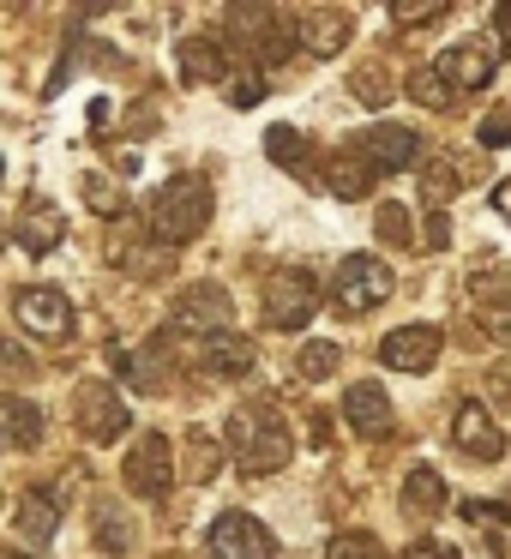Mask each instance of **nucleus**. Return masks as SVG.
Here are the masks:
<instances>
[{"mask_svg":"<svg viewBox=\"0 0 511 559\" xmlns=\"http://www.w3.org/2000/svg\"><path fill=\"white\" fill-rule=\"evenodd\" d=\"M223 451L235 457L241 475H271V469H283V463L295 457V439H289V427H283L277 409L253 403V409L229 415V427H223Z\"/></svg>","mask_w":511,"mask_h":559,"instance_id":"f257e3e1","label":"nucleus"},{"mask_svg":"<svg viewBox=\"0 0 511 559\" xmlns=\"http://www.w3.org/2000/svg\"><path fill=\"white\" fill-rule=\"evenodd\" d=\"M205 223H211V187L199 181V175H175V181L151 199V235H157L163 247L199 241Z\"/></svg>","mask_w":511,"mask_h":559,"instance_id":"f03ea898","label":"nucleus"},{"mask_svg":"<svg viewBox=\"0 0 511 559\" xmlns=\"http://www.w3.org/2000/svg\"><path fill=\"white\" fill-rule=\"evenodd\" d=\"M229 31L259 67H283L295 55V19L277 13V7H229Z\"/></svg>","mask_w":511,"mask_h":559,"instance_id":"7ed1b4c3","label":"nucleus"},{"mask_svg":"<svg viewBox=\"0 0 511 559\" xmlns=\"http://www.w3.org/2000/svg\"><path fill=\"white\" fill-rule=\"evenodd\" d=\"M391 289H397V277H391V265L385 259H373V253H349L337 265V283H331V301L343 307V313H373V307H385L391 301Z\"/></svg>","mask_w":511,"mask_h":559,"instance_id":"20e7f679","label":"nucleus"},{"mask_svg":"<svg viewBox=\"0 0 511 559\" xmlns=\"http://www.w3.org/2000/svg\"><path fill=\"white\" fill-rule=\"evenodd\" d=\"M73 421H79V433H85L91 445H115V439L133 427V415H127V397L109 385V379H85V385L73 391Z\"/></svg>","mask_w":511,"mask_h":559,"instance_id":"39448f33","label":"nucleus"},{"mask_svg":"<svg viewBox=\"0 0 511 559\" xmlns=\"http://www.w3.org/2000/svg\"><path fill=\"white\" fill-rule=\"evenodd\" d=\"M121 475H127V487H133L139 499H163L175 487V445H169V433H139L133 445H127V463H121Z\"/></svg>","mask_w":511,"mask_h":559,"instance_id":"423d86ee","label":"nucleus"},{"mask_svg":"<svg viewBox=\"0 0 511 559\" xmlns=\"http://www.w3.org/2000/svg\"><path fill=\"white\" fill-rule=\"evenodd\" d=\"M319 307V283L307 271H277L265 283V325L271 331H301Z\"/></svg>","mask_w":511,"mask_h":559,"instance_id":"0eeeda50","label":"nucleus"},{"mask_svg":"<svg viewBox=\"0 0 511 559\" xmlns=\"http://www.w3.org/2000/svg\"><path fill=\"white\" fill-rule=\"evenodd\" d=\"M211 559H277V542L253 511H223L211 518Z\"/></svg>","mask_w":511,"mask_h":559,"instance_id":"6e6552de","label":"nucleus"},{"mask_svg":"<svg viewBox=\"0 0 511 559\" xmlns=\"http://www.w3.org/2000/svg\"><path fill=\"white\" fill-rule=\"evenodd\" d=\"M13 319L37 343H67L73 337V301H67L61 289H19L13 295Z\"/></svg>","mask_w":511,"mask_h":559,"instance_id":"1a4fd4ad","label":"nucleus"},{"mask_svg":"<svg viewBox=\"0 0 511 559\" xmlns=\"http://www.w3.org/2000/svg\"><path fill=\"white\" fill-rule=\"evenodd\" d=\"M229 289L223 283H187L181 295H175V331H193V337H217V331H229Z\"/></svg>","mask_w":511,"mask_h":559,"instance_id":"9d476101","label":"nucleus"},{"mask_svg":"<svg viewBox=\"0 0 511 559\" xmlns=\"http://www.w3.org/2000/svg\"><path fill=\"white\" fill-rule=\"evenodd\" d=\"M355 157L367 163V169L373 175H403V169H415V163H421V139L409 133V127H373V133H361L355 139Z\"/></svg>","mask_w":511,"mask_h":559,"instance_id":"9b49d317","label":"nucleus"},{"mask_svg":"<svg viewBox=\"0 0 511 559\" xmlns=\"http://www.w3.org/2000/svg\"><path fill=\"white\" fill-rule=\"evenodd\" d=\"M439 325H397L385 331V343H379V361L397 367V373H427V367L439 361Z\"/></svg>","mask_w":511,"mask_h":559,"instance_id":"f8f14e48","label":"nucleus"},{"mask_svg":"<svg viewBox=\"0 0 511 559\" xmlns=\"http://www.w3.org/2000/svg\"><path fill=\"white\" fill-rule=\"evenodd\" d=\"M451 439H457V451L475 457V463H494L499 451H506V433L494 427V415H487L482 403H457V415H451Z\"/></svg>","mask_w":511,"mask_h":559,"instance_id":"ddd939ff","label":"nucleus"},{"mask_svg":"<svg viewBox=\"0 0 511 559\" xmlns=\"http://www.w3.org/2000/svg\"><path fill=\"white\" fill-rule=\"evenodd\" d=\"M433 73L445 91H482L494 79V49L487 43H457V49H445L433 61Z\"/></svg>","mask_w":511,"mask_h":559,"instance_id":"4468645a","label":"nucleus"},{"mask_svg":"<svg viewBox=\"0 0 511 559\" xmlns=\"http://www.w3.org/2000/svg\"><path fill=\"white\" fill-rule=\"evenodd\" d=\"M343 421H349L361 439H385L391 427H397V415H391V397H385V391L367 379V385H349V391H343Z\"/></svg>","mask_w":511,"mask_h":559,"instance_id":"2eb2a0df","label":"nucleus"},{"mask_svg":"<svg viewBox=\"0 0 511 559\" xmlns=\"http://www.w3.org/2000/svg\"><path fill=\"white\" fill-rule=\"evenodd\" d=\"M61 235H67V217L49 205V199H31V205L19 211V229H13V241L25 247L31 259L55 253V247H61Z\"/></svg>","mask_w":511,"mask_h":559,"instance_id":"dca6fc26","label":"nucleus"},{"mask_svg":"<svg viewBox=\"0 0 511 559\" xmlns=\"http://www.w3.org/2000/svg\"><path fill=\"white\" fill-rule=\"evenodd\" d=\"M403 518H415V523H427V518H439V506H445V481H439V469H427V463H415L409 475H403Z\"/></svg>","mask_w":511,"mask_h":559,"instance_id":"f3484780","label":"nucleus"},{"mask_svg":"<svg viewBox=\"0 0 511 559\" xmlns=\"http://www.w3.org/2000/svg\"><path fill=\"white\" fill-rule=\"evenodd\" d=\"M43 439V409L25 397H0V445L7 451H31Z\"/></svg>","mask_w":511,"mask_h":559,"instance_id":"a211bd4d","label":"nucleus"},{"mask_svg":"<svg viewBox=\"0 0 511 559\" xmlns=\"http://www.w3.org/2000/svg\"><path fill=\"white\" fill-rule=\"evenodd\" d=\"M115 367H121L127 379H133L139 391H163L169 385V349H163V337L151 343V349H115Z\"/></svg>","mask_w":511,"mask_h":559,"instance_id":"6ab92c4d","label":"nucleus"},{"mask_svg":"<svg viewBox=\"0 0 511 559\" xmlns=\"http://www.w3.org/2000/svg\"><path fill=\"white\" fill-rule=\"evenodd\" d=\"M343 37H349V13H343V7H313V13H301V43L313 55H337Z\"/></svg>","mask_w":511,"mask_h":559,"instance_id":"aec40b11","label":"nucleus"},{"mask_svg":"<svg viewBox=\"0 0 511 559\" xmlns=\"http://www.w3.org/2000/svg\"><path fill=\"white\" fill-rule=\"evenodd\" d=\"M205 367L223 373V379L253 373V343H247L241 331H217V337H205Z\"/></svg>","mask_w":511,"mask_h":559,"instance_id":"412c9836","label":"nucleus"},{"mask_svg":"<svg viewBox=\"0 0 511 559\" xmlns=\"http://www.w3.org/2000/svg\"><path fill=\"white\" fill-rule=\"evenodd\" d=\"M229 73V49L211 37H187L181 43V79L187 85H205V79H223Z\"/></svg>","mask_w":511,"mask_h":559,"instance_id":"4be33fe9","label":"nucleus"},{"mask_svg":"<svg viewBox=\"0 0 511 559\" xmlns=\"http://www.w3.org/2000/svg\"><path fill=\"white\" fill-rule=\"evenodd\" d=\"M19 530H25L31 547H49L55 530H61V506H55L49 493H25L19 499Z\"/></svg>","mask_w":511,"mask_h":559,"instance_id":"5701e85b","label":"nucleus"},{"mask_svg":"<svg viewBox=\"0 0 511 559\" xmlns=\"http://www.w3.org/2000/svg\"><path fill=\"white\" fill-rule=\"evenodd\" d=\"M325 187L337 199H361L367 187H373V169H367L355 151H337V157H325Z\"/></svg>","mask_w":511,"mask_h":559,"instance_id":"b1692460","label":"nucleus"},{"mask_svg":"<svg viewBox=\"0 0 511 559\" xmlns=\"http://www.w3.org/2000/svg\"><path fill=\"white\" fill-rule=\"evenodd\" d=\"M265 157L277 163V169H295V175H301L307 163H313V151H307V139L295 133V127H271V133H265Z\"/></svg>","mask_w":511,"mask_h":559,"instance_id":"393cba45","label":"nucleus"},{"mask_svg":"<svg viewBox=\"0 0 511 559\" xmlns=\"http://www.w3.org/2000/svg\"><path fill=\"white\" fill-rule=\"evenodd\" d=\"M85 205L97 211V217H127V193L109 175H85Z\"/></svg>","mask_w":511,"mask_h":559,"instance_id":"a878e982","label":"nucleus"},{"mask_svg":"<svg viewBox=\"0 0 511 559\" xmlns=\"http://www.w3.org/2000/svg\"><path fill=\"white\" fill-rule=\"evenodd\" d=\"M337 361H343L337 343H307V349L295 355V373H301V379H331V373H337Z\"/></svg>","mask_w":511,"mask_h":559,"instance_id":"bb28decb","label":"nucleus"},{"mask_svg":"<svg viewBox=\"0 0 511 559\" xmlns=\"http://www.w3.org/2000/svg\"><path fill=\"white\" fill-rule=\"evenodd\" d=\"M403 91H409V97L421 103V109H451V91L439 85V73H433V67H415V73L403 79Z\"/></svg>","mask_w":511,"mask_h":559,"instance_id":"cd10ccee","label":"nucleus"},{"mask_svg":"<svg viewBox=\"0 0 511 559\" xmlns=\"http://www.w3.org/2000/svg\"><path fill=\"white\" fill-rule=\"evenodd\" d=\"M331 559H385V547L361 530H343V535H331Z\"/></svg>","mask_w":511,"mask_h":559,"instance_id":"c85d7f7f","label":"nucleus"},{"mask_svg":"<svg viewBox=\"0 0 511 559\" xmlns=\"http://www.w3.org/2000/svg\"><path fill=\"white\" fill-rule=\"evenodd\" d=\"M97 542H103V554H127V542H133V530L121 523V511H115V506L97 511Z\"/></svg>","mask_w":511,"mask_h":559,"instance_id":"c756f323","label":"nucleus"},{"mask_svg":"<svg viewBox=\"0 0 511 559\" xmlns=\"http://www.w3.org/2000/svg\"><path fill=\"white\" fill-rule=\"evenodd\" d=\"M457 193V169L445 157H427V205H445Z\"/></svg>","mask_w":511,"mask_h":559,"instance_id":"7c9ffc66","label":"nucleus"},{"mask_svg":"<svg viewBox=\"0 0 511 559\" xmlns=\"http://www.w3.org/2000/svg\"><path fill=\"white\" fill-rule=\"evenodd\" d=\"M379 235H385L391 247H409V241H415L409 211H403V205H379Z\"/></svg>","mask_w":511,"mask_h":559,"instance_id":"2f4dec72","label":"nucleus"},{"mask_svg":"<svg viewBox=\"0 0 511 559\" xmlns=\"http://www.w3.org/2000/svg\"><path fill=\"white\" fill-rule=\"evenodd\" d=\"M475 139H482L487 151H506L511 145V109H494L482 127H475Z\"/></svg>","mask_w":511,"mask_h":559,"instance_id":"473e14b6","label":"nucleus"},{"mask_svg":"<svg viewBox=\"0 0 511 559\" xmlns=\"http://www.w3.org/2000/svg\"><path fill=\"white\" fill-rule=\"evenodd\" d=\"M355 97H361L367 109H379V103L391 97V91H385V73H379V67H361V73H355Z\"/></svg>","mask_w":511,"mask_h":559,"instance_id":"72a5a7b5","label":"nucleus"},{"mask_svg":"<svg viewBox=\"0 0 511 559\" xmlns=\"http://www.w3.org/2000/svg\"><path fill=\"white\" fill-rule=\"evenodd\" d=\"M259 97H265V79H259V73H235L229 79V103H235V109H253Z\"/></svg>","mask_w":511,"mask_h":559,"instance_id":"f704fd0d","label":"nucleus"},{"mask_svg":"<svg viewBox=\"0 0 511 559\" xmlns=\"http://www.w3.org/2000/svg\"><path fill=\"white\" fill-rule=\"evenodd\" d=\"M391 19H397V25H433V19H445V7H439V0H427V7L397 0V7H391Z\"/></svg>","mask_w":511,"mask_h":559,"instance_id":"c9c22d12","label":"nucleus"},{"mask_svg":"<svg viewBox=\"0 0 511 559\" xmlns=\"http://www.w3.org/2000/svg\"><path fill=\"white\" fill-rule=\"evenodd\" d=\"M25 367H31V355L19 349V343L0 337V379H25Z\"/></svg>","mask_w":511,"mask_h":559,"instance_id":"e433bc0d","label":"nucleus"},{"mask_svg":"<svg viewBox=\"0 0 511 559\" xmlns=\"http://www.w3.org/2000/svg\"><path fill=\"white\" fill-rule=\"evenodd\" d=\"M403 559H463V554H457V547H445V542H427V535H421V542L403 547Z\"/></svg>","mask_w":511,"mask_h":559,"instance_id":"4c0bfd02","label":"nucleus"},{"mask_svg":"<svg viewBox=\"0 0 511 559\" xmlns=\"http://www.w3.org/2000/svg\"><path fill=\"white\" fill-rule=\"evenodd\" d=\"M475 289H482V295H511V265L506 271H482V277H475Z\"/></svg>","mask_w":511,"mask_h":559,"instance_id":"58836bf2","label":"nucleus"},{"mask_svg":"<svg viewBox=\"0 0 511 559\" xmlns=\"http://www.w3.org/2000/svg\"><path fill=\"white\" fill-rule=\"evenodd\" d=\"M494 31H499V43L511 49V0H499V7H494Z\"/></svg>","mask_w":511,"mask_h":559,"instance_id":"ea45409f","label":"nucleus"},{"mask_svg":"<svg viewBox=\"0 0 511 559\" xmlns=\"http://www.w3.org/2000/svg\"><path fill=\"white\" fill-rule=\"evenodd\" d=\"M445 241H451V223L433 211V223H427V247H445Z\"/></svg>","mask_w":511,"mask_h":559,"instance_id":"a19ab883","label":"nucleus"},{"mask_svg":"<svg viewBox=\"0 0 511 559\" xmlns=\"http://www.w3.org/2000/svg\"><path fill=\"white\" fill-rule=\"evenodd\" d=\"M307 427H313V445H325V439H331V415H325V409L307 415Z\"/></svg>","mask_w":511,"mask_h":559,"instance_id":"79ce46f5","label":"nucleus"},{"mask_svg":"<svg viewBox=\"0 0 511 559\" xmlns=\"http://www.w3.org/2000/svg\"><path fill=\"white\" fill-rule=\"evenodd\" d=\"M494 391L511 403V361H499V367H494Z\"/></svg>","mask_w":511,"mask_h":559,"instance_id":"37998d69","label":"nucleus"},{"mask_svg":"<svg viewBox=\"0 0 511 559\" xmlns=\"http://www.w3.org/2000/svg\"><path fill=\"white\" fill-rule=\"evenodd\" d=\"M494 211H506V217H511V181L494 187Z\"/></svg>","mask_w":511,"mask_h":559,"instance_id":"c03bdc74","label":"nucleus"},{"mask_svg":"<svg viewBox=\"0 0 511 559\" xmlns=\"http://www.w3.org/2000/svg\"><path fill=\"white\" fill-rule=\"evenodd\" d=\"M157 559H181V554H157Z\"/></svg>","mask_w":511,"mask_h":559,"instance_id":"a18cd8bd","label":"nucleus"},{"mask_svg":"<svg viewBox=\"0 0 511 559\" xmlns=\"http://www.w3.org/2000/svg\"><path fill=\"white\" fill-rule=\"evenodd\" d=\"M0 559H13V554H7V547H0Z\"/></svg>","mask_w":511,"mask_h":559,"instance_id":"49530a36","label":"nucleus"},{"mask_svg":"<svg viewBox=\"0 0 511 559\" xmlns=\"http://www.w3.org/2000/svg\"><path fill=\"white\" fill-rule=\"evenodd\" d=\"M0 247H7V229H0Z\"/></svg>","mask_w":511,"mask_h":559,"instance_id":"de8ad7c7","label":"nucleus"}]
</instances>
